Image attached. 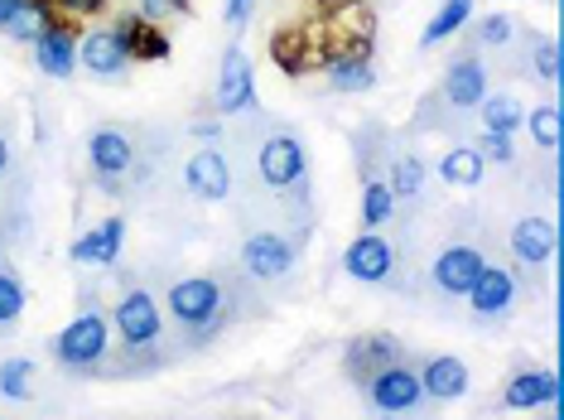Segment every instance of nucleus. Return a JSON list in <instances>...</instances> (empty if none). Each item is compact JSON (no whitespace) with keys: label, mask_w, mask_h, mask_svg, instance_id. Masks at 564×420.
Instances as JSON below:
<instances>
[{"label":"nucleus","mask_w":564,"mask_h":420,"mask_svg":"<svg viewBox=\"0 0 564 420\" xmlns=\"http://www.w3.org/2000/svg\"><path fill=\"white\" fill-rule=\"evenodd\" d=\"M367 401L371 411L381 416H415L425 406V387H420V373L405 363H387L367 377Z\"/></svg>","instance_id":"obj_1"},{"label":"nucleus","mask_w":564,"mask_h":420,"mask_svg":"<svg viewBox=\"0 0 564 420\" xmlns=\"http://www.w3.org/2000/svg\"><path fill=\"white\" fill-rule=\"evenodd\" d=\"M107 343H111V329H107V314L97 310H83L78 320H68V329L54 338V358L63 367H93L107 358Z\"/></svg>","instance_id":"obj_2"},{"label":"nucleus","mask_w":564,"mask_h":420,"mask_svg":"<svg viewBox=\"0 0 564 420\" xmlns=\"http://www.w3.org/2000/svg\"><path fill=\"white\" fill-rule=\"evenodd\" d=\"M111 329L121 334L126 348H150V343H160V304L150 290H126L117 300V314H111Z\"/></svg>","instance_id":"obj_3"},{"label":"nucleus","mask_w":564,"mask_h":420,"mask_svg":"<svg viewBox=\"0 0 564 420\" xmlns=\"http://www.w3.org/2000/svg\"><path fill=\"white\" fill-rule=\"evenodd\" d=\"M256 101V73H251V58H247V49L232 44L223 54V68H217V97H213V107H217V117H237V111H247Z\"/></svg>","instance_id":"obj_4"},{"label":"nucleus","mask_w":564,"mask_h":420,"mask_svg":"<svg viewBox=\"0 0 564 420\" xmlns=\"http://www.w3.org/2000/svg\"><path fill=\"white\" fill-rule=\"evenodd\" d=\"M217 310H223V286L208 280V276H188V280H178V286L170 290V314L178 324H188V329L217 324Z\"/></svg>","instance_id":"obj_5"},{"label":"nucleus","mask_w":564,"mask_h":420,"mask_svg":"<svg viewBox=\"0 0 564 420\" xmlns=\"http://www.w3.org/2000/svg\"><path fill=\"white\" fill-rule=\"evenodd\" d=\"M34 68L44 73V78H58L68 83L73 73H78V34H73V24L63 20H48L40 34H34Z\"/></svg>","instance_id":"obj_6"},{"label":"nucleus","mask_w":564,"mask_h":420,"mask_svg":"<svg viewBox=\"0 0 564 420\" xmlns=\"http://www.w3.org/2000/svg\"><path fill=\"white\" fill-rule=\"evenodd\" d=\"M343 271L352 280H362V286H387L391 271H395V247L381 233H367L348 241V251H343Z\"/></svg>","instance_id":"obj_7"},{"label":"nucleus","mask_w":564,"mask_h":420,"mask_svg":"<svg viewBox=\"0 0 564 420\" xmlns=\"http://www.w3.org/2000/svg\"><path fill=\"white\" fill-rule=\"evenodd\" d=\"M131 63L135 58H131V49H126L117 24H111V30H87L78 40V68H87L93 78H121Z\"/></svg>","instance_id":"obj_8"},{"label":"nucleus","mask_w":564,"mask_h":420,"mask_svg":"<svg viewBox=\"0 0 564 420\" xmlns=\"http://www.w3.org/2000/svg\"><path fill=\"white\" fill-rule=\"evenodd\" d=\"M241 266H247V276L256 280H280L290 276L294 266V241L280 237V233H251L241 241Z\"/></svg>","instance_id":"obj_9"},{"label":"nucleus","mask_w":564,"mask_h":420,"mask_svg":"<svg viewBox=\"0 0 564 420\" xmlns=\"http://www.w3.org/2000/svg\"><path fill=\"white\" fill-rule=\"evenodd\" d=\"M517 276L502 271V266H482V276L473 280V290H468V304H473V314L478 320H507L511 314V304H517Z\"/></svg>","instance_id":"obj_10"},{"label":"nucleus","mask_w":564,"mask_h":420,"mask_svg":"<svg viewBox=\"0 0 564 420\" xmlns=\"http://www.w3.org/2000/svg\"><path fill=\"white\" fill-rule=\"evenodd\" d=\"M304 170H310V160H304V146L294 136H271L261 146V180L280 189V194L304 184Z\"/></svg>","instance_id":"obj_11"},{"label":"nucleus","mask_w":564,"mask_h":420,"mask_svg":"<svg viewBox=\"0 0 564 420\" xmlns=\"http://www.w3.org/2000/svg\"><path fill=\"white\" fill-rule=\"evenodd\" d=\"M184 184H188V194L203 203H223L232 194V164H227L223 150H198V155L184 164Z\"/></svg>","instance_id":"obj_12"},{"label":"nucleus","mask_w":564,"mask_h":420,"mask_svg":"<svg viewBox=\"0 0 564 420\" xmlns=\"http://www.w3.org/2000/svg\"><path fill=\"white\" fill-rule=\"evenodd\" d=\"M507 411H535V406H560V377L550 367H521L502 391Z\"/></svg>","instance_id":"obj_13"},{"label":"nucleus","mask_w":564,"mask_h":420,"mask_svg":"<svg viewBox=\"0 0 564 420\" xmlns=\"http://www.w3.org/2000/svg\"><path fill=\"white\" fill-rule=\"evenodd\" d=\"M560 251V233L555 223L541 218V213H525L521 223H511V257L525 266H545Z\"/></svg>","instance_id":"obj_14"},{"label":"nucleus","mask_w":564,"mask_h":420,"mask_svg":"<svg viewBox=\"0 0 564 420\" xmlns=\"http://www.w3.org/2000/svg\"><path fill=\"white\" fill-rule=\"evenodd\" d=\"M121 241H126V218H101L97 227H87V233L68 247V257L78 261V266H117L121 257Z\"/></svg>","instance_id":"obj_15"},{"label":"nucleus","mask_w":564,"mask_h":420,"mask_svg":"<svg viewBox=\"0 0 564 420\" xmlns=\"http://www.w3.org/2000/svg\"><path fill=\"white\" fill-rule=\"evenodd\" d=\"M482 251L478 247H444L440 257H434V286L444 290V295H468L473 280L482 276Z\"/></svg>","instance_id":"obj_16"},{"label":"nucleus","mask_w":564,"mask_h":420,"mask_svg":"<svg viewBox=\"0 0 564 420\" xmlns=\"http://www.w3.org/2000/svg\"><path fill=\"white\" fill-rule=\"evenodd\" d=\"M482 97H487V68H482V58L464 54V58L448 63V73H444V101H448V107L473 111Z\"/></svg>","instance_id":"obj_17"},{"label":"nucleus","mask_w":564,"mask_h":420,"mask_svg":"<svg viewBox=\"0 0 564 420\" xmlns=\"http://www.w3.org/2000/svg\"><path fill=\"white\" fill-rule=\"evenodd\" d=\"M324 73L338 93H367L377 87V68H371V49H338L324 58Z\"/></svg>","instance_id":"obj_18"},{"label":"nucleus","mask_w":564,"mask_h":420,"mask_svg":"<svg viewBox=\"0 0 564 420\" xmlns=\"http://www.w3.org/2000/svg\"><path fill=\"white\" fill-rule=\"evenodd\" d=\"M87 160H93V174H101V180H117V174L131 170L135 150H131V140H126L121 131L101 126V131L87 136Z\"/></svg>","instance_id":"obj_19"},{"label":"nucleus","mask_w":564,"mask_h":420,"mask_svg":"<svg viewBox=\"0 0 564 420\" xmlns=\"http://www.w3.org/2000/svg\"><path fill=\"white\" fill-rule=\"evenodd\" d=\"M420 387H425V401H458L468 391V363L464 358H430L420 367Z\"/></svg>","instance_id":"obj_20"},{"label":"nucleus","mask_w":564,"mask_h":420,"mask_svg":"<svg viewBox=\"0 0 564 420\" xmlns=\"http://www.w3.org/2000/svg\"><path fill=\"white\" fill-rule=\"evenodd\" d=\"M117 30H121L126 49H131V58H150V63L170 58V34H164L155 20H145V15H121Z\"/></svg>","instance_id":"obj_21"},{"label":"nucleus","mask_w":564,"mask_h":420,"mask_svg":"<svg viewBox=\"0 0 564 420\" xmlns=\"http://www.w3.org/2000/svg\"><path fill=\"white\" fill-rule=\"evenodd\" d=\"M482 174H487V155L482 150H473V146H454L440 160V180L454 184V189H478Z\"/></svg>","instance_id":"obj_22"},{"label":"nucleus","mask_w":564,"mask_h":420,"mask_svg":"<svg viewBox=\"0 0 564 420\" xmlns=\"http://www.w3.org/2000/svg\"><path fill=\"white\" fill-rule=\"evenodd\" d=\"M473 20V0H444L440 10H434V20L425 24V34H420V44L434 49V44H444V40H454L458 30Z\"/></svg>","instance_id":"obj_23"},{"label":"nucleus","mask_w":564,"mask_h":420,"mask_svg":"<svg viewBox=\"0 0 564 420\" xmlns=\"http://www.w3.org/2000/svg\"><path fill=\"white\" fill-rule=\"evenodd\" d=\"M478 111H482V126H487V131H497V136H517L521 121H525V107H521L517 97H507V93L482 97Z\"/></svg>","instance_id":"obj_24"},{"label":"nucleus","mask_w":564,"mask_h":420,"mask_svg":"<svg viewBox=\"0 0 564 420\" xmlns=\"http://www.w3.org/2000/svg\"><path fill=\"white\" fill-rule=\"evenodd\" d=\"M395 218V194L387 180H367L362 184V227L367 233H381Z\"/></svg>","instance_id":"obj_25"},{"label":"nucleus","mask_w":564,"mask_h":420,"mask_svg":"<svg viewBox=\"0 0 564 420\" xmlns=\"http://www.w3.org/2000/svg\"><path fill=\"white\" fill-rule=\"evenodd\" d=\"M48 20H54V6H48V0H20L15 15L6 20V34L20 44H34V34H40Z\"/></svg>","instance_id":"obj_26"},{"label":"nucleus","mask_w":564,"mask_h":420,"mask_svg":"<svg viewBox=\"0 0 564 420\" xmlns=\"http://www.w3.org/2000/svg\"><path fill=\"white\" fill-rule=\"evenodd\" d=\"M521 126H531V140H535L541 150H560V107H555V101H545V107L525 111Z\"/></svg>","instance_id":"obj_27"},{"label":"nucleus","mask_w":564,"mask_h":420,"mask_svg":"<svg viewBox=\"0 0 564 420\" xmlns=\"http://www.w3.org/2000/svg\"><path fill=\"white\" fill-rule=\"evenodd\" d=\"M30 391H34V363H24V358L0 363V397L30 401Z\"/></svg>","instance_id":"obj_28"},{"label":"nucleus","mask_w":564,"mask_h":420,"mask_svg":"<svg viewBox=\"0 0 564 420\" xmlns=\"http://www.w3.org/2000/svg\"><path fill=\"white\" fill-rule=\"evenodd\" d=\"M387 184H391L395 198H415L420 189H425V164H420V160H395V174Z\"/></svg>","instance_id":"obj_29"},{"label":"nucleus","mask_w":564,"mask_h":420,"mask_svg":"<svg viewBox=\"0 0 564 420\" xmlns=\"http://www.w3.org/2000/svg\"><path fill=\"white\" fill-rule=\"evenodd\" d=\"M24 314V286L10 271H0V324H15Z\"/></svg>","instance_id":"obj_30"},{"label":"nucleus","mask_w":564,"mask_h":420,"mask_svg":"<svg viewBox=\"0 0 564 420\" xmlns=\"http://www.w3.org/2000/svg\"><path fill=\"white\" fill-rule=\"evenodd\" d=\"M511 34H517V24H511V15H502V10L478 20V44H507Z\"/></svg>","instance_id":"obj_31"},{"label":"nucleus","mask_w":564,"mask_h":420,"mask_svg":"<svg viewBox=\"0 0 564 420\" xmlns=\"http://www.w3.org/2000/svg\"><path fill=\"white\" fill-rule=\"evenodd\" d=\"M535 73H541L545 83H560V40L535 44Z\"/></svg>","instance_id":"obj_32"},{"label":"nucleus","mask_w":564,"mask_h":420,"mask_svg":"<svg viewBox=\"0 0 564 420\" xmlns=\"http://www.w3.org/2000/svg\"><path fill=\"white\" fill-rule=\"evenodd\" d=\"M188 6H194V0H140V15L145 20H170V15H188Z\"/></svg>","instance_id":"obj_33"},{"label":"nucleus","mask_w":564,"mask_h":420,"mask_svg":"<svg viewBox=\"0 0 564 420\" xmlns=\"http://www.w3.org/2000/svg\"><path fill=\"white\" fill-rule=\"evenodd\" d=\"M482 155H492L497 164H511V160H517V150H511V136L487 131V136H482Z\"/></svg>","instance_id":"obj_34"},{"label":"nucleus","mask_w":564,"mask_h":420,"mask_svg":"<svg viewBox=\"0 0 564 420\" xmlns=\"http://www.w3.org/2000/svg\"><path fill=\"white\" fill-rule=\"evenodd\" d=\"M54 10H68V15H101L107 0H48Z\"/></svg>","instance_id":"obj_35"},{"label":"nucleus","mask_w":564,"mask_h":420,"mask_svg":"<svg viewBox=\"0 0 564 420\" xmlns=\"http://www.w3.org/2000/svg\"><path fill=\"white\" fill-rule=\"evenodd\" d=\"M251 10H256V0H227V24L241 30V24L251 20Z\"/></svg>","instance_id":"obj_36"},{"label":"nucleus","mask_w":564,"mask_h":420,"mask_svg":"<svg viewBox=\"0 0 564 420\" xmlns=\"http://www.w3.org/2000/svg\"><path fill=\"white\" fill-rule=\"evenodd\" d=\"M15 6H20V0H0V30H6V20L15 15Z\"/></svg>","instance_id":"obj_37"},{"label":"nucleus","mask_w":564,"mask_h":420,"mask_svg":"<svg viewBox=\"0 0 564 420\" xmlns=\"http://www.w3.org/2000/svg\"><path fill=\"white\" fill-rule=\"evenodd\" d=\"M6 164H10V146H6V136H0V174H6Z\"/></svg>","instance_id":"obj_38"}]
</instances>
